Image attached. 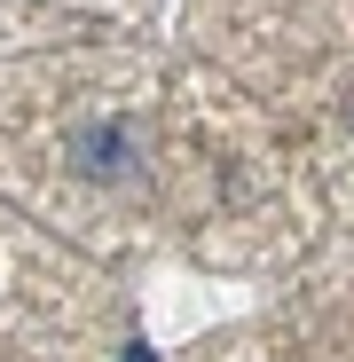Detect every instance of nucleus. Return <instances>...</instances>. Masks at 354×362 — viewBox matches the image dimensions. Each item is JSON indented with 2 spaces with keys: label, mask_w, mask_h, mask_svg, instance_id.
<instances>
[{
  "label": "nucleus",
  "mask_w": 354,
  "mask_h": 362,
  "mask_svg": "<svg viewBox=\"0 0 354 362\" xmlns=\"http://www.w3.org/2000/svg\"><path fill=\"white\" fill-rule=\"evenodd\" d=\"M71 158H79V173H95V181L134 173V127H126V118H110V127H79V134H71Z\"/></svg>",
  "instance_id": "nucleus-1"
}]
</instances>
